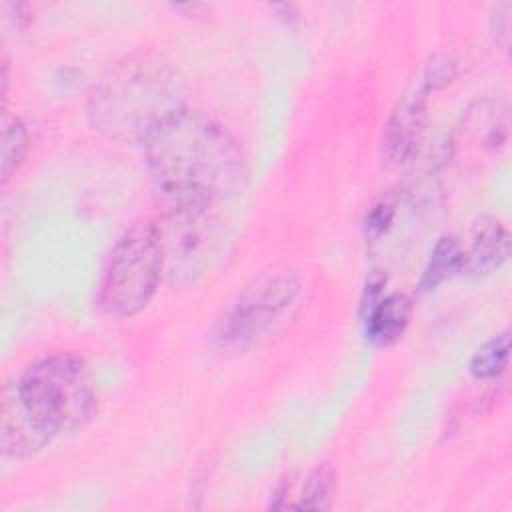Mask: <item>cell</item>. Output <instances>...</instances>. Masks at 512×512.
Masks as SVG:
<instances>
[{"label": "cell", "instance_id": "14", "mask_svg": "<svg viewBox=\"0 0 512 512\" xmlns=\"http://www.w3.org/2000/svg\"><path fill=\"white\" fill-rule=\"evenodd\" d=\"M30 150V136L26 124L18 116H8L4 112L2 118V146H0V176L2 186L18 172L26 154Z\"/></svg>", "mask_w": 512, "mask_h": 512}, {"label": "cell", "instance_id": "13", "mask_svg": "<svg viewBox=\"0 0 512 512\" xmlns=\"http://www.w3.org/2000/svg\"><path fill=\"white\" fill-rule=\"evenodd\" d=\"M402 204H404V192L390 190L370 206L364 218V238L372 248L382 244L386 238L394 234L398 220L402 216Z\"/></svg>", "mask_w": 512, "mask_h": 512}, {"label": "cell", "instance_id": "8", "mask_svg": "<svg viewBox=\"0 0 512 512\" xmlns=\"http://www.w3.org/2000/svg\"><path fill=\"white\" fill-rule=\"evenodd\" d=\"M54 438L46 434L20 402L12 382L2 390L0 448L4 458L20 460L44 450Z\"/></svg>", "mask_w": 512, "mask_h": 512}, {"label": "cell", "instance_id": "11", "mask_svg": "<svg viewBox=\"0 0 512 512\" xmlns=\"http://www.w3.org/2000/svg\"><path fill=\"white\" fill-rule=\"evenodd\" d=\"M412 318V300L402 292L384 294L364 316L366 338L376 348L394 346L406 332Z\"/></svg>", "mask_w": 512, "mask_h": 512}, {"label": "cell", "instance_id": "2", "mask_svg": "<svg viewBox=\"0 0 512 512\" xmlns=\"http://www.w3.org/2000/svg\"><path fill=\"white\" fill-rule=\"evenodd\" d=\"M186 106V82L172 60L138 50L110 64L92 84L86 114L96 132L122 144H146Z\"/></svg>", "mask_w": 512, "mask_h": 512}, {"label": "cell", "instance_id": "4", "mask_svg": "<svg viewBox=\"0 0 512 512\" xmlns=\"http://www.w3.org/2000/svg\"><path fill=\"white\" fill-rule=\"evenodd\" d=\"M164 278L156 220L134 222L116 240L98 284V306L112 318H132L154 298Z\"/></svg>", "mask_w": 512, "mask_h": 512}, {"label": "cell", "instance_id": "12", "mask_svg": "<svg viewBox=\"0 0 512 512\" xmlns=\"http://www.w3.org/2000/svg\"><path fill=\"white\" fill-rule=\"evenodd\" d=\"M464 248L456 236H440L430 252V258L420 276V288L424 292L436 290L440 284L456 274H462Z\"/></svg>", "mask_w": 512, "mask_h": 512}, {"label": "cell", "instance_id": "3", "mask_svg": "<svg viewBox=\"0 0 512 512\" xmlns=\"http://www.w3.org/2000/svg\"><path fill=\"white\" fill-rule=\"evenodd\" d=\"M12 386L52 438L84 428L96 412V390L84 360L76 354H52L30 364Z\"/></svg>", "mask_w": 512, "mask_h": 512}, {"label": "cell", "instance_id": "5", "mask_svg": "<svg viewBox=\"0 0 512 512\" xmlns=\"http://www.w3.org/2000/svg\"><path fill=\"white\" fill-rule=\"evenodd\" d=\"M300 290L302 280L292 268L262 272L220 316L214 330L216 346L232 354L258 346L294 306Z\"/></svg>", "mask_w": 512, "mask_h": 512}, {"label": "cell", "instance_id": "7", "mask_svg": "<svg viewBox=\"0 0 512 512\" xmlns=\"http://www.w3.org/2000/svg\"><path fill=\"white\" fill-rule=\"evenodd\" d=\"M432 92H436L434 86L418 72L416 80L396 100L380 140V158L388 168H398L418 154L426 134L428 98Z\"/></svg>", "mask_w": 512, "mask_h": 512}, {"label": "cell", "instance_id": "1", "mask_svg": "<svg viewBox=\"0 0 512 512\" xmlns=\"http://www.w3.org/2000/svg\"><path fill=\"white\" fill-rule=\"evenodd\" d=\"M158 210L218 208L238 194L246 162L238 140L214 118L186 108L146 144Z\"/></svg>", "mask_w": 512, "mask_h": 512}, {"label": "cell", "instance_id": "6", "mask_svg": "<svg viewBox=\"0 0 512 512\" xmlns=\"http://www.w3.org/2000/svg\"><path fill=\"white\" fill-rule=\"evenodd\" d=\"M156 226L164 250V278L168 284H194L220 258L226 234L216 208L160 210Z\"/></svg>", "mask_w": 512, "mask_h": 512}, {"label": "cell", "instance_id": "15", "mask_svg": "<svg viewBox=\"0 0 512 512\" xmlns=\"http://www.w3.org/2000/svg\"><path fill=\"white\" fill-rule=\"evenodd\" d=\"M510 356V336L508 332L494 334L488 338L470 358L468 370L476 380H496L508 366Z\"/></svg>", "mask_w": 512, "mask_h": 512}, {"label": "cell", "instance_id": "16", "mask_svg": "<svg viewBox=\"0 0 512 512\" xmlns=\"http://www.w3.org/2000/svg\"><path fill=\"white\" fill-rule=\"evenodd\" d=\"M510 14H512L510 2H502V4L494 6L492 16H490L492 36L502 50H508V42H510Z\"/></svg>", "mask_w": 512, "mask_h": 512}, {"label": "cell", "instance_id": "10", "mask_svg": "<svg viewBox=\"0 0 512 512\" xmlns=\"http://www.w3.org/2000/svg\"><path fill=\"white\" fill-rule=\"evenodd\" d=\"M510 256L508 228L492 216L480 218L470 236V246L464 250L462 274L482 278L496 272Z\"/></svg>", "mask_w": 512, "mask_h": 512}, {"label": "cell", "instance_id": "9", "mask_svg": "<svg viewBox=\"0 0 512 512\" xmlns=\"http://www.w3.org/2000/svg\"><path fill=\"white\" fill-rule=\"evenodd\" d=\"M336 494V472L330 464H318L302 482L294 476L280 480L274 490L270 508H294V510H328L332 508Z\"/></svg>", "mask_w": 512, "mask_h": 512}]
</instances>
